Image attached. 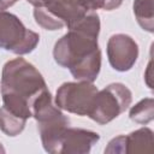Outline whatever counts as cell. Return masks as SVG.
<instances>
[{
    "label": "cell",
    "instance_id": "6da1fadb",
    "mask_svg": "<svg viewBox=\"0 0 154 154\" xmlns=\"http://www.w3.org/2000/svg\"><path fill=\"white\" fill-rule=\"evenodd\" d=\"M48 91L42 76L23 59L7 63L2 73L1 93L4 107L0 109V128L8 136L19 134L25 119L32 116L36 100Z\"/></svg>",
    "mask_w": 154,
    "mask_h": 154
},
{
    "label": "cell",
    "instance_id": "7a4b0ae2",
    "mask_svg": "<svg viewBox=\"0 0 154 154\" xmlns=\"http://www.w3.org/2000/svg\"><path fill=\"white\" fill-rule=\"evenodd\" d=\"M100 22L97 14H87L66 34L54 48L57 63L70 69L78 79L94 81L100 70V51L97 34Z\"/></svg>",
    "mask_w": 154,
    "mask_h": 154
},
{
    "label": "cell",
    "instance_id": "3957f363",
    "mask_svg": "<svg viewBox=\"0 0 154 154\" xmlns=\"http://www.w3.org/2000/svg\"><path fill=\"white\" fill-rule=\"evenodd\" d=\"M131 94L123 84H111L100 93L97 91L88 116L100 124L118 117L130 103Z\"/></svg>",
    "mask_w": 154,
    "mask_h": 154
},
{
    "label": "cell",
    "instance_id": "277c9868",
    "mask_svg": "<svg viewBox=\"0 0 154 154\" xmlns=\"http://www.w3.org/2000/svg\"><path fill=\"white\" fill-rule=\"evenodd\" d=\"M38 42V35L26 30L13 14L0 12V47L14 53H28Z\"/></svg>",
    "mask_w": 154,
    "mask_h": 154
},
{
    "label": "cell",
    "instance_id": "5b68a950",
    "mask_svg": "<svg viewBox=\"0 0 154 154\" xmlns=\"http://www.w3.org/2000/svg\"><path fill=\"white\" fill-rule=\"evenodd\" d=\"M97 140L99 135L95 132L81 129L63 128L52 138L43 143V147L51 153H85L89 152L93 143H95Z\"/></svg>",
    "mask_w": 154,
    "mask_h": 154
},
{
    "label": "cell",
    "instance_id": "8992f818",
    "mask_svg": "<svg viewBox=\"0 0 154 154\" xmlns=\"http://www.w3.org/2000/svg\"><path fill=\"white\" fill-rule=\"evenodd\" d=\"M97 89L88 83H65L57 91V105L77 114H88Z\"/></svg>",
    "mask_w": 154,
    "mask_h": 154
},
{
    "label": "cell",
    "instance_id": "52a82bcc",
    "mask_svg": "<svg viewBox=\"0 0 154 154\" xmlns=\"http://www.w3.org/2000/svg\"><path fill=\"white\" fill-rule=\"evenodd\" d=\"M138 54L137 45L126 35H114L108 42V57L113 69L118 71L129 70L136 61Z\"/></svg>",
    "mask_w": 154,
    "mask_h": 154
},
{
    "label": "cell",
    "instance_id": "ba28073f",
    "mask_svg": "<svg viewBox=\"0 0 154 154\" xmlns=\"http://www.w3.org/2000/svg\"><path fill=\"white\" fill-rule=\"evenodd\" d=\"M153 6L152 0H136L134 4V12L141 26L148 31H153Z\"/></svg>",
    "mask_w": 154,
    "mask_h": 154
}]
</instances>
